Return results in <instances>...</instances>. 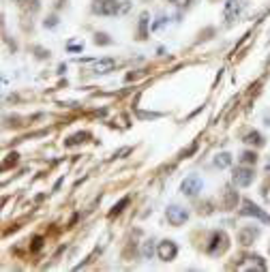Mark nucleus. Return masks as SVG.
Masks as SVG:
<instances>
[{"label": "nucleus", "mask_w": 270, "mask_h": 272, "mask_svg": "<svg viewBox=\"0 0 270 272\" xmlns=\"http://www.w3.org/2000/svg\"><path fill=\"white\" fill-rule=\"evenodd\" d=\"M93 13L97 15H118L120 3L118 0H93Z\"/></svg>", "instance_id": "f257e3e1"}, {"label": "nucleus", "mask_w": 270, "mask_h": 272, "mask_svg": "<svg viewBox=\"0 0 270 272\" xmlns=\"http://www.w3.org/2000/svg\"><path fill=\"white\" fill-rule=\"evenodd\" d=\"M253 169L247 167V165H238V167H234V174H232V183L236 185V187H249L251 183H253Z\"/></svg>", "instance_id": "f03ea898"}, {"label": "nucleus", "mask_w": 270, "mask_h": 272, "mask_svg": "<svg viewBox=\"0 0 270 272\" xmlns=\"http://www.w3.org/2000/svg\"><path fill=\"white\" fill-rule=\"evenodd\" d=\"M165 216H167V223L174 225V228H178V225H183V223L189 221V212L185 210V208H180V206H169Z\"/></svg>", "instance_id": "7ed1b4c3"}, {"label": "nucleus", "mask_w": 270, "mask_h": 272, "mask_svg": "<svg viewBox=\"0 0 270 272\" xmlns=\"http://www.w3.org/2000/svg\"><path fill=\"white\" fill-rule=\"evenodd\" d=\"M240 214H245V216H255V219H259V221L270 223V216H268V214H266V212H264L259 206H255L253 202H249V199H245V202H242Z\"/></svg>", "instance_id": "20e7f679"}, {"label": "nucleus", "mask_w": 270, "mask_h": 272, "mask_svg": "<svg viewBox=\"0 0 270 272\" xmlns=\"http://www.w3.org/2000/svg\"><path fill=\"white\" fill-rule=\"evenodd\" d=\"M180 191H183L187 197H195L197 193L202 191V180L197 176H189L183 180V185H180Z\"/></svg>", "instance_id": "39448f33"}, {"label": "nucleus", "mask_w": 270, "mask_h": 272, "mask_svg": "<svg viewBox=\"0 0 270 272\" xmlns=\"http://www.w3.org/2000/svg\"><path fill=\"white\" fill-rule=\"evenodd\" d=\"M176 253H178V247L172 240H163L157 247V255H159L161 261H172L176 257Z\"/></svg>", "instance_id": "423d86ee"}, {"label": "nucleus", "mask_w": 270, "mask_h": 272, "mask_svg": "<svg viewBox=\"0 0 270 272\" xmlns=\"http://www.w3.org/2000/svg\"><path fill=\"white\" fill-rule=\"evenodd\" d=\"M245 0H228L225 3V9H223V17L228 22H232V20H236V17L240 15V11L245 9Z\"/></svg>", "instance_id": "0eeeda50"}, {"label": "nucleus", "mask_w": 270, "mask_h": 272, "mask_svg": "<svg viewBox=\"0 0 270 272\" xmlns=\"http://www.w3.org/2000/svg\"><path fill=\"white\" fill-rule=\"evenodd\" d=\"M228 240H230V238H228V236H225L223 232H217V234L212 236V242H214V244L208 249V253H210V255H221V253L230 247Z\"/></svg>", "instance_id": "6e6552de"}, {"label": "nucleus", "mask_w": 270, "mask_h": 272, "mask_svg": "<svg viewBox=\"0 0 270 272\" xmlns=\"http://www.w3.org/2000/svg\"><path fill=\"white\" fill-rule=\"evenodd\" d=\"M238 270H257V272H264L266 270V264H264V259L259 257V255H251L247 257L242 264H238Z\"/></svg>", "instance_id": "1a4fd4ad"}, {"label": "nucleus", "mask_w": 270, "mask_h": 272, "mask_svg": "<svg viewBox=\"0 0 270 272\" xmlns=\"http://www.w3.org/2000/svg\"><path fill=\"white\" fill-rule=\"evenodd\" d=\"M114 67H116V62L112 58H101V60L93 62V73L95 75H107L110 71H114Z\"/></svg>", "instance_id": "9d476101"}, {"label": "nucleus", "mask_w": 270, "mask_h": 272, "mask_svg": "<svg viewBox=\"0 0 270 272\" xmlns=\"http://www.w3.org/2000/svg\"><path fill=\"white\" fill-rule=\"evenodd\" d=\"M257 236H259V232H257L255 228H247V230H242V232H240L238 240H240L242 244H251V242L257 238Z\"/></svg>", "instance_id": "9b49d317"}, {"label": "nucleus", "mask_w": 270, "mask_h": 272, "mask_svg": "<svg viewBox=\"0 0 270 272\" xmlns=\"http://www.w3.org/2000/svg\"><path fill=\"white\" fill-rule=\"evenodd\" d=\"M236 202H238V195H236V191H232V189H225V199H223V208H234L236 206Z\"/></svg>", "instance_id": "f8f14e48"}, {"label": "nucleus", "mask_w": 270, "mask_h": 272, "mask_svg": "<svg viewBox=\"0 0 270 272\" xmlns=\"http://www.w3.org/2000/svg\"><path fill=\"white\" fill-rule=\"evenodd\" d=\"M214 165L217 167H230L232 165V155H228V152H221V155L214 157Z\"/></svg>", "instance_id": "ddd939ff"}, {"label": "nucleus", "mask_w": 270, "mask_h": 272, "mask_svg": "<svg viewBox=\"0 0 270 272\" xmlns=\"http://www.w3.org/2000/svg\"><path fill=\"white\" fill-rule=\"evenodd\" d=\"M245 142L247 144H253V146H264V140H262V135H259L257 131H251L245 135Z\"/></svg>", "instance_id": "4468645a"}, {"label": "nucleus", "mask_w": 270, "mask_h": 272, "mask_svg": "<svg viewBox=\"0 0 270 272\" xmlns=\"http://www.w3.org/2000/svg\"><path fill=\"white\" fill-rule=\"evenodd\" d=\"M255 161H257V155H255V152H251V150L240 152V163H242V165H247V163H251V165H253Z\"/></svg>", "instance_id": "2eb2a0df"}, {"label": "nucleus", "mask_w": 270, "mask_h": 272, "mask_svg": "<svg viewBox=\"0 0 270 272\" xmlns=\"http://www.w3.org/2000/svg\"><path fill=\"white\" fill-rule=\"evenodd\" d=\"M155 251L157 249H155V244H152V240H146V242H144V247H142V257L144 259H150Z\"/></svg>", "instance_id": "dca6fc26"}, {"label": "nucleus", "mask_w": 270, "mask_h": 272, "mask_svg": "<svg viewBox=\"0 0 270 272\" xmlns=\"http://www.w3.org/2000/svg\"><path fill=\"white\" fill-rule=\"evenodd\" d=\"M148 20H150V15L148 13H142V17H140V39H144V34H146Z\"/></svg>", "instance_id": "f3484780"}, {"label": "nucleus", "mask_w": 270, "mask_h": 272, "mask_svg": "<svg viewBox=\"0 0 270 272\" xmlns=\"http://www.w3.org/2000/svg\"><path fill=\"white\" fill-rule=\"evenodd\" d=\"M84 138H88V133H79V135H73V138H69L67 146H73V144H77V142H84Z\"/></svg>", "instance_id": "a211bd4d"}, {"label": "nucleus", "mask_w": 270, "mask_h": 272, "mask_svg": "<svg viewBox=\"0 0 270 272\" xmlns=\"http://www.w3.org/2000/svg\"><path fill=\"white\" fill-rule=\"evenodd\" d=\"M95 43H101V45H110V43H112V39H107V34L99 32V34H95Z\"/></svg>", "instance_id": "6ab92c4d"}, {"label": "nucleus", "mask_w": 270, "mask_h": 272, "mask_svg": "<svg viewBox=\"0 0 270 272\" xmlns=\"http://www.w3.org/2000/svg\"><path fill=\"white\" fill-rule=\"evenodd\" d=\"M127 204H129V197H124V199H120V202H118V204H116V208H114V210H112L110 214H112V216H114V214H118V212H120V210H122V208H124V206H127Z\"/></svg>", "instance_id": "aec40b11"}, {"label": "nucleus", "mask_w": 270, "mask_h": 272, "mask_svg": "<svg viewBox=\"0 0 270 272\" xmlns=\"http://www.w3.org/2000/svg\"><path fill=\"white\" fill-rule=\"evenodd\" d=\"M131 9V3H124V5H120V9H118V15H122V13H127Z\"/></svg>", "instance_id": "412c9836"}, {"label": "nucleus", "mask_w": 270, "mask_h": 272, "mask_svg": "<svg viewBox=\"0 0 270 272\" xmlns=\"http://www.w3.org/2000/svg\"><path fill=\"white\" fill-rule=\"evenodd\" d=\"M56 24H58V20H56V17H50V20L45 22V26H48V28H54V26H56Z\"/></svg>", "instance_id": "4be33fe9"}, {"label": "nucleus", "mask_w": 270, "mask_h": 272, "mask_svg": "<svg viewBox=\"0 0 270 272\" xmlns=\"http://www.w3.org/2000/svg\"><path fill=\"white\" fill-rule=\"evenodd\" d=\"M189 3H191V0H176V5H178V7H187Z\"/></svg>", "instance_id": "5701e85b"}, {"label": "nucleus", "mask_w": 270, "mask_h": 272, "mask_svg": "<svg viewBox=\"0 0 270 272\" xmlns=\"http://www.w3.org/2000/svg\"><path fill=\"white\" fill-rule=\"evenodd\" d=\"M264 199H266V202H268V204H270V189H268V191H266V193H264Z\"/></svg>", "instance_id": "b1692460"}, {"label": "nucleus", "mask_w": 270, "mask_h": 272, "mask_svg": "<svg viewBox=\"0 0 270 272\" xmlns=\"http://www.w3.org/2000/svg\"><path fill=\"white\" fill-rule=\"evenodd\" d=\"M15 3H20V5H22V3H28V0H15Z\"/></svg>", "instance_id": "393cba45"}, {"label": "nucleus", "mask_w": 270, "mask_h": 272, "mask_svg": "<svg viewBox=\"0 0 270 272\" xmlns=\"http://www.w3.org/2000/svg\"><path fill=\"white\" fill-rule=\"evenodd\" d=\"M266 171H268V174H270V167H266Z\"/></svg>", "instance_id": "a878e982"}, {"label": "nucleus", "mask_w": 270, "mask_h": 272, "mask_svg": "<svg viewBox=\"0 0 270 272\" xmlns=\"http://www.w3.org/2000/svg\"><path fill=\"white\" fill-rule=\"evenodd\" d=\"M169 3H176V0H169Z\"/></svg>", "instance_id": "bb28decb"}, {"label": "nucleus", "mask_w": 270, "mask_h": 272, "mask_svg": "<svg viewBox=\"0 0 270 272\" xmlns=\"http://www.w3.org/2000/svg\"><path fill=\"white\" fill-rule=\"evenodd\" d=\"M268 122H270V120H268Z\"/></svg>", "instance_id": "cd10ccee"}]
</instances>
